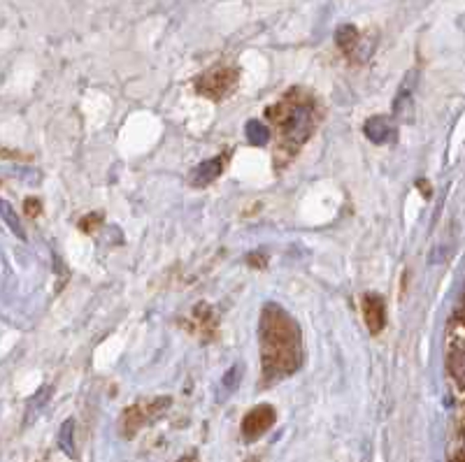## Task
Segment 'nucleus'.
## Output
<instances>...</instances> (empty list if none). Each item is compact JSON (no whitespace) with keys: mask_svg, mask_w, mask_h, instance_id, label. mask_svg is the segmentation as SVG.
Wrapping results in <instances>:
<instances>
[{"mask_svg":"<svg viewBox=\"0 0 465 462\" xmlns=\"http://www.w3.org/2000/svg\"><path fill=\"white\" fill-rule=\"evenodd\" d=\"M261 365L265 381L291 377L302 365V337L293 316L280 305H265L259 323Z\"/></svg>","mask_w":465,"mask_h":462,"instance_id":"1","label":"nucleus"},{"mask_svg":"<svg viewBox=\"0 0 465 462\" xmlns=\"http://www.w3.org/2000/svg\"><path fill=\"white\" fill-rule=\"evenodd\" d=\"M270 119L280 126L282 147L291 153H298V149L310 140L314 128V107L307 100H296L293 95L270 110Z\"/></svg>","mask_w":465,"mask_h":462,"instance_id":"2","label":"nucleus"},{"mask_svg":"<svg viewBox=\"0 0 465 462\" xmlns=\"http://www.w3.org/2000/svg\"><path fill=\"white\" fill-rule=\"evenodd\" d=\"M235 82H238V70L214 68L198 79L196 89L201 91L203 95H207V98L217 100V98H223L228 91H232Z\"/></svg>","mask_w":465,"mask_h":462,"instance_id":"3","label":"nucleus"},{"mask_svg":"<svg viewBox=\"0 0 465 462\" xmlns=\"http://www.w3.org/2000/svg\"><path fill=\"white\" fill-rule=\"evenodd\" d=\"M168 405H170L168 398H159V399H152V402H143V405H135L131 407V409H126V414H124V420H122L124 432H126L128 437L135 435V432H138L147 420H152L153 416H159L161 409H165Z\"/></svg>","mask_w":465,"mask_h":462,"instance_id":"4","label":"nucleus"},{"mask_svg":"<svg viewBox=\"0 0 465 462\" xmlns=\"http://www.w3.org/2000/svg\"><path fill=\"white\" fill-rule=\"evenodd\" d=\"M275 409L270 405H259L254 409L249 411L242 420V435L247 437L249 441L252 439H259L261 435L270 430V428L275 426Z\"/></svg>","mask_w":465,"mask_h":462,"instance_id":"5","label":"nucleus"},{"mask_svg":"<svg viewBox=\"0 0 465 462\" xmlns=\"http://www.w3.org/2000/svg\"><path fill=\"white\" fill-rule=\"evenodd\" d=\"M363 316H365V323L371 328V332H381L384 330V323H386V307H384V300L380 295H365L363 298Z\"/></svg>","mask_w":465,"mask_h":462,"instance_id":"6","label":"nucleus"},{"mask_svg":"<svg viewBox=\"0 0 465 462\" xmlns=\"http://www.w3.org/2000/svg\"><path fill=\"white\" fill-rule=\"evenodd\" d=\"M365 135L375 144H389L396 140V126L386 116H372L365 122Z\"/></svg>","mask_w":465,"mask_h":462,"instance_id":"7","label":"nucleus"},{"mask_svg":"<svg viewBox=\"0 0 465 462\" xmlns=\"http://www.w3.org/2000/svg\"><path fill=\"white\" fill-rule=\"evenodd\" d=\"M447 369L460 390H465V339H454L447 356Z\"/></svg>","mask_w":465,"mask_h":462,"instance_id":"8","label":"nucleus"},{"mask_svg":"<svg viewBox=\"0 0 465 462\" xmlns=\"http://www.w3.org/2000/svg\"><path fill=\"white\" fill-rule=\"evenodd\" d=\"M223 172V161L222 158H210L205 163L198 165L193 172H191V186H196V189H203V186L212 184L219 174Z\"/></svg>","mask_w":465,"mask_h":462,"instance_id":"9","label":"nucleus"},{"mask_svg":"<svg viewBox=\"0 0 465 462\" xmlns=\"http://www.w3.org/2000/svg\"><path fill=\"white\" fill-rule=\"evenodd\" d=\"M58 447L68 457H74V423L65 420L61 430H58Z\"/></svg>","mask_w":465,"mask_h":462,"instance_id":"10","label":"nucleus"},{"mask_svg":"<svg viewBox=\"0 0 465 462\" xmlns=\"http://www.w3.org/2000/svg\"><path fill=\"white\" fill-rule=\"evenodd\" d=\"M247 140L254 144V147H265L270 140L268 126L261 122H249L247 123Z\"/></svg>","mask_w":465,"mask_h":462,"instance_id":"11","label":"nucleus"},{"mask_svg":"<svg viewBox=\"0 0 465 462\" xmlns=\"http://www.w3.org/2000/svg\"><path fill=\"white\" fill-rule=\"evenodd\" d=\"M338 44L344 54H351L359 47V31L354 26H342L338 31Z\"/></svg>","mask_w":465,"mask_h":462,"instance_id":"12","label":"nucleus"},{"mask_svg":"<svg viewBox=\"0 0 465 462\" xmlns=\"http://www.w3.org/2000/svg\"><path fill=\"white\" fill-rule=\"evenodd\" d=\"M3 221H5L7 226H10V231L15 232V235H19L24 240V237H26V232H24V228H22V223H19V216L15 214V210H12L10 205H7V202H3Z\"/></svg>","mask_w":465,"mask_h":462,"instance_id":"13","label":"nucleus"},{"mask_svg":"<svg viewBox=\"0 0 465 462\" xmlns=\"http://www.w3.org/2000/svg\"><path fill=\"white\" fill-rule=\"evenodd\" d=\"M240 368H231L226 372V377H223V388H228L231 390L232 386H235V381H238V377H240Z\"/></svg>","mask_w":465,"mask_h":462,"instance_id":"14","label":"nucleus"},{"mask_svg":"<svg viewBox=\"0 0 465 462\" xmlns=\"http://www.w3.org/2000/svg\"><path fill=\"white\" fill-rule=\"evenodd\" d=\"M463 456H465V447H463Z\"/></svg>","mask_w":465,"mask_h":462,"instance_id":"15","label":"nucleus"}]
</instances>
